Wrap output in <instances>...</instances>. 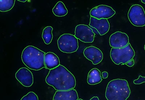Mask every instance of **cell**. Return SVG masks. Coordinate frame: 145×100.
<instances>
[{
  "mask_svg": "<svg viewBox=\"0 0 145 100\" xmlns=\"http://www.w3.org/2000/svg\"><path fill=\"white\" fill-rule=\"evenodd\" d=\"M45 81L57 91L70 90L75 88L76 85L74 76L66 67L60 64L50 70Z\"/></svg>",
  "mask_w": 145,
  "mask_h": 100,
  "instance_id": "cell-1",
  "label": "cell"
},
{
  "mask_svg": "<svg viewBox=\"0 0 145 100\" xmlns=\"http://www.w3.org/2000/svg\"><path fill=\"white\" fill-rule=\"evenodd\" d=\"M45 53L32 45L25 47L22 54V61L27 67L38 71L46 67L45 64Z\"/></svg>",
  "mask_w": 145,
  "mask_h": 100,
  "instance_id": "cell-2",
  "label": "cell"
},
{
  "mask_svg": "<svg viewBox=\"0 0 145 100\" xmlns=\"http://www.w3.org/2000/svg\"><path fill=\"white\" fill-rule=\"evenodd\" d=\"M131 91L126 80L116 79L108 83L105 93L108 100H126Z\"/></svg>",
  "mask_w": 145,
  "mask_h": 100,
  "instance_id": "cell-3",
  "label": "cell"
},
{
  "mask_svg": "<svg viewBox=\"0 0 145 100\" xmlns=\"http://www.w3.org/2000/svg\"><path fill=\"white\" fill-rule=\"evenodd\" d=\"M135 55L134 49L129 43L124 48H112L110 52L111 59L117 65L120 63L125 64L133 59Z\"/></svg>",
  "mask_w": 145,
  "mask_h": 100,
  "instance_id": "cell-4",
  "label": "cell"
},
{
  "mask_svg": "<svg viewBox=\"0 0 145 100\" xmlns=\"http://www.w3.org/2000/svg\"><path fill=\"white\" fill-rule=\"evenodd\" d=\"M57 44L59 50L68 54L75 52L78 48V39L69 34H65L61 36L57 40Z\"/></svg>",
  "mask_w": 145,
  "mask_h": 100,
  "instance_id": "cell-5",
  "label": "cell"
},
{
  "mask_svg": "<svg viewBox=\"0 0 145 100\" xmlns=\"http://www.w3.org/2000/svg\"><path fill=\"white\" fill-rule=\"evenodd\" d=\"M128 16L129 21L133 25L137 27L145 26V12L140 5H133L129 9Z\"/></svg>",
  "mask_w": 145,
  "mask_h": 100,
  "instance_id": "cell-6",
  "label": "cell"
},
{
  "mask_svg": "<svg viewBox=\"0 0 145 100\" xmlns=\"http://www.w3.org/2000/svg\"><path fill=\"white\" fill-rule=\"evenodd\" d=\"M75 36L84 43H92L94 41L95 34L93 30L85 24H79L76 27Z\"/></svg>",
  "mask_w": 145,
  "mask_h": 100,
  "instance_id": "cell-7",
  "label": "cell"
},
{
  "mask_svg": "<svg viewBox=\"0 0 145 100\" xmlns=\"http://www.w3.org/2000/svg\"><path fill=\"white\" fill-rule=\"evenodd\" d=\"M90 14L91 16L98 19H107L113 16L116 14V11L110 6L101 5L92 9Z\"/></svg>",
  "mask_w": 145,
  "mask_h": 100,
  "instance_id": "cell-8",
  "label": "cell"
},
{
  "mask_svg": "<svg viewBox=\"0 0 145 100\" xmlns=\"http://www.w3.org/2000/svg\"><path fill=\"white\" fill-rule=\"evenodd\" d=\"M129 37L125 33L117 32L110 36V45L113 48H122L125 47L129 43Z\"/></svg>",
  "mask_w": 145,
  "mask_h": 100,
  "instance_id": "cell-9",
  "label": "cell"
},
{
  "mask_svg": "<svg viewBox=\"0 0 145 100\" xmlns=\"http://www.w3.org/2000/svg\"><path fill=\"white\" fill-rule=\"evenodd\" d=\"M15 77L23 86L29 87L33 84V74L29 70L25 67L19 69L15 74Z\"/></svg>",
  "mask_w": 145,
  "mask_h": 100,
  "instance_id": "cell-10",
  "label": "cell"
},
{
  "mask_svg": "<svg viewBox=\"0 0 145 100\" xmlns=\"http://www.w3.org/2000/svg\"><path fill=\"white\" fill-rule=\"evenodd\" d=\"M84 54L87 59L91 61L94 65L99 63L103 59V54L101 51L94 46L86 48L84 50Z\"/></svg>",
  "mask_w": 145,
  "mask_h": 100,
  "instance_id": "cell-11",
  "label": "cell"
},
{
  "mask_svg": "<svg viewBox=\"0 0 145 100\" xmlns=\"http://www.w3.org/2000/svg\"><path fill=\"white\" fill-rule=\"evenodd\" d=\"M89 26L95 28L101 36L106 34L110 28L109 23L107 19H98L92 16L90 17Z\"/></svg>",
  "mask_w": 145,
  "mask_h": 100,
  "instance_id": "cell-12",
  "label": "cell"
},
{
  "mask_svg": "<svg viewBox=\"0 0 145 100\" xmlns=\"http://www.w3.org/2000/svg\"><path fill=\"white\" fill-rule=\"evenodd\" d=\"M78 95L74 89L68 91H57L53 100H78Z\"/></svg>",
  "mask_w": 145,
  "mask_h": 100,
  "instance_id": "cell-13",
  "label": "cell"
},
{
  "mask_svg": "<svg viewBox=\"0 0 145 100\" xmlns=\"http://www.w3.org/2000/svg\"><path fill=\"white\" fill-rule=\"evenodd\" d=\"M45 64L46 68L49 70L56 68L60 65L59 57L52 52H48L45 55Z\"/></svg>",
  "mask_w": 145,
  "mask_h": 100,
  "instance_id": "cell-14",
  "label": "cell"
},
{
  "mask_svg": "<svg viewBox=\"0 0 145 100\" xmlns=\"http://www.w3.org/2000/svg\"><path fill=\"white\" fill-rule=\"evenodd\" d=\"M102 80L100 71L97 68H93L89 71L88 76V84L90 85H95L101 82Z\"/></svg>",
  "mask_w": 145,
  "mask_h": 100,
  "instance_id": "cell-15",
  "label": "cell"
},
{
  "mask_svg": "<svg viewBox=\"0 0 145 100\" xmlns=\"http://www.w3.org/2000/svg\"><path fill=\"white\" fill-rule=\"evenodd\" d=\"M54 15L57 16H65L68 13V10L63 2L59 1L54 6L52 10Z\"/></svg>",
  "mask_w": 145,
  "mask_h": 100,
  "instance_id": "cell-16",
  "label": "cell"
},
{
  "mask_svg": "<svg viewBox=\"0 0 145 100\" xmlns=\"http://www.w3.org/2000/svg\"><path fill=\"white\" fill-rule=\"evenodd\" d=\"M53 30L52 27L51 26L46 27L43 30L42 38L46 45H49L52 41L53 38L52 33Z\"/></svg>",
  "mask_w": 145,
  "mask_h": 100,
  "instance_id": "cell-17",
  "label": "cell"
},
{
  "mask_svg": "<svg viewBox=\"0 0 145 100\" xmlns=\"http://www.w3.org/2000/svg\"><path fill=\"white\" fill-rule=\"evenodd\" d=\"M15 0H1L0 1V11L5 12L11 10L15 3Z\"/></svg>",
  "mask_w": 145,
  "mask_h": 100,
  "instance_id": "cell-18",
  "label": "cell"
},
{
  "mask_svg": "<svg viewBox=\"0 0 145 100\" xmlns=\"http://www.w3.org/2000/svg\"><path fill=\"white\" fill-rule=\"evenodd\" d=\"M21 100H39L37 95L33 92H30L21 99Z\"/></svg>",
  "mask_w": 145,
  "mask_h": 100,
  "instance_id": "cell-19",
  "label": "cell"
},
{
  "mask_svg": "<svg viewBox=\"0 0 145 100\" xmlns=\"http://www.w3.org/2000/svg\"><path fill=\"white\" fill-rule=\"evenodd\" d=\"M144 82H145V77L141 76H139V78L138 80L134 81V84H140Z\"/></svg>",
  "mask_w": 145,
  "mask_h": 100,
  "instance_id": "cell-20",
  "label": "cell"
},
{
  "mask_svg": "<svg viewBox=\"0 0 145 100\" xmlns=\"http://www.w3.org/2000/svg\"><path fill=\"white\" fill-rule=\"evenodd\" d=\"M134 60L133 59L131 61H130L125 63V64L127 65V66H129V67H131L134 65Z\"/></svg>",
  "mask_w": 145,
  "mask_h": 100,
  "instance_id": "cell-21",
  "label": "cell"
},
{
  "mask_svg": "<svg viewBox=\"0 0 145 100\" xmlns=\"http://www.w3.org/2000/svg\"><path fill=\"white\" fill-rule=\"evenodd\" d=\"M102 75L103 79L107 78L108 76V72H106V71H104V72L102 73Z\"/></svg>",
  "mask_w": 145,
  "mask_h": 100,
  "instance_id": "cell-22",
  "label": "cell"
},
{
  "mask_svg": "<svg viewBox=\"0 0 145 100\" xmlns=\"http://www.w3.org/2000/svg\"><path fill=\"white\" fill-rule=\"evenodd\" d=\"M90 100H99L98 97H94L91 99Z\"/></svg>",
  "mask_w": 145,
  "mask_h": 100,
  "instance_id": "cell-23",
  "label": "cell"
},
{
  "mask_svg": "<svg viewBox=\"0 0 145 100\" xmlns=\"http://www.w3.org/2000/svg\"><path fill=\"white\" fill-rule=\"evenodd\" d=\"M141 1H142V2L143 3L145 4V0H142Z\"/></svg>",
  "mask_w": 145,
  "mask_h": 100,
  "instance_id": "cell-24",
  "label": "cell"
},
{
  "mask_svg": "<svg viewBox=\"0 0 145 100\" xmlns=\"http://www.w3.org/2000/svg\"><path fill=\"white\" fill-rule=\"evenodd\" d=\"M20 1V2H25L26 1V0H25V1Z\"/></svg>",
  "mask_w": 145,
  "mask_h": 100,
  "instance_id": "cell-25",
  "label": "cell"
},
{
  "mask_svg": "<svg viewBox=\"0 0 145 100\" xmlns=\"http://www.w3.org/2000/svg\"><path fill=\"white\" fill-rule=\"evenodd\" d=\"M123 64H123V63H120V64L119 65H123Z\"/></svg>",
  "mask_w": 145,
  "mask_h": 100,
  "instance_id": "cell-26",
  "label": "cell"
},
{
  "mask_svg": "<svg viewBox=\"0 0 145 100\" xmlns=\"http://www.w3.org/2000/svg\"><path fill=\"white\" fill-rule=\"evenodd\" d=\"M78 100H82V99H79Z\"/></svg>",
  "mask_w": 145,
  "mask_h": 100,
  "instance_id": "cell-27",
  "label": "cell"
},
{
  "mask_svg": "<svg viewBox=\"0 0 145 100\" xmlns=\"http://www.w3.org/2000/svg\"><path fill=\"white\" fill-rule=\"evenodd\" d=\"M144 49H145V45H144Z\"/></svg>",
  "mask_w": 145,
  "mask_h": 100,
  "instance_id": "cell-28",
  "label": "cell"
}]
</instances>
